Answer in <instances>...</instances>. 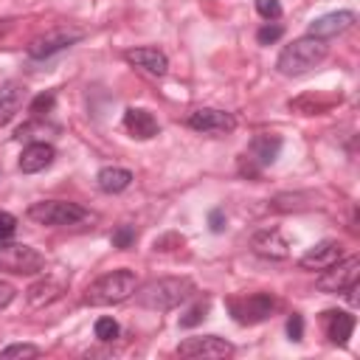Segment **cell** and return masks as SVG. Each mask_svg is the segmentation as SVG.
I'll list each match as a JSON object with an SVG mask.
<instances>
[{
  "label": "cell",
  "instance_id": "cell-26",
  "mask_svg": "<svg viewBox=\"0 0 360 360\" xmlns=\"http://www.w3.org/2000/svg\"><path fill=\"white\" fill-rule=\"evenodd\" d=\"M53 101H56V93L53 90H48V93H39L34 101H31V115H37V118H42V115H48L51 110H53Z\"/></svg>",
  "mask_w": 360,
  "mask_h": 360
},
{
  "label": "cell",
  "instance_id": "cell-14",
  "mask_svg": "<svg viewBox=\"0 0 360 360\" xmlns=\"http://www.w3.org/2000/svg\"><path fill=\"white\" fill-rule=\"evenodd\" d=\"M340 256H343V245L335 242V239H323V242H318L315 248H309V250L298 259V264H301L304 270H323V267L335 264Z\"/></svg>",
  "mask_w": 360,
  "mask_h": 360
},
{
  "label": "cell",
  "instance_id": "cell-32",
  "mask_svg": "<svg viewBox=\"0 0 360 360\" xmlns=\"http://www.w3.org/2000/svg\"><path fill=\"white\" fill-rule=\"evenodd\" d=\"M186 239L180 236V233H163V236H158L155 239V250H174V248H180Z\"/></svg>",
  "mask_w": 360,
  "mask_h": 360
},
{
  "label": "cell",
  "instance_id": "cell-24",
  "mask_svg": "<svg viewBox=\"0 0 360 360\" xmlns=\"http://www.w3.org/2000/svg\"><path fill=\"white\" fill-rule=\"evenodd\" d=\"M135 239H138V233H135V228H132V225H118V228L112 231V236H110L112 248H118V250L132 248V245H135Z\"/></svg>",
  "mask_w": 360,
  "mask_h": 360
},
{
  "label": "cell",
  "instance_id": "cell-11",
  "mask_svg": "<svg viewBox=\"0 0 360 360\" xmlns=\"http://www.w3.org/2000/svg\"><path fill=\"white\" fill-rule=\"evenodd\" d=\"M124 59L132 68H138V70H143L149 76H166V70H169V56L160 48H152V45L129 48V51H124Z\"/></svg>",
  "mask_w": 360,
  "mask_h": 360
},
{
  "label": "cell",
  "instance_id": "cell-27",
  "mask_svg": "<svg viewBox=\"0 0 360 360\" xmlns=\"http://www.w3.org/2000/svg\"><path fill=\"white\" fill-rule=\"evenodd\" d=\"M208 315V301H197L183 318H180V326L183 329H191V326H197V323H202V318Z\"/></svg>",
  "mask_w": 360,
  "mask_h": 360
},
{
  "label": "cell",
  "instance_id": "cell-25",
  "mask_svg": "<svg viewBox=\"0 0 360 360\" xmlns=\"http://www.w3.org/2000/svg\"><path fill=\"white\" fill-rule=\"evenodd\" d=\"M3 360H11V357H39V346L34 343H11L0 352Z\"/></svg>",
  "mask_w": 360,
  "mask_h": 360
},
{
  "label": "cell",
  "instance_id": "cell-29",
  "mask_svg": "<svg viewBox=\"0 0 360 360\" xmlns=\"http://www.w3.org/2000/svg\"><path fill=\"white\" fill-rule=\"evenodd\" d=\"M256 11L264 20H278L281 17V3L278 0H256Z\"/></svg>",
  "mask_w": 360,
  "mask_h": 360
},
{
  "label": "cell",
  "instance_id": "cell-6",
  "mask_svg": "<svg viewBox=\"0 0 360 360\" xmlns=\"http://www.w3.org/2000/svg\"><path fill=\"white\" fill-rule=\"evenodd\" d=\"M45 267V256L22 242H0V270L14 273V276H34Z\"/></svg>",
  "mask_w": 360,
  "mask_h": 360
},
{
  "label": "cell",
  "instance_id": "cell-21",
  "mask_svg": "<svg viewBox=\"0 0 360 360\" xmlns=\"http://www.w3.org/2000/svg\"><path fill=\"white\" fill-rule=\"evenodd\" d=\"M129 183H132V172L124 166H104L96 174V186L104 194H121L124 188H129Z\"/></svg>",
  "mask_w": 360,
  "mask_h": 360
},
{
  "label": "cell",
  "instance_id": "cell-28",
  "mask_svg": "<svg viewBox=\"0 0 360 360\" xmlns=\"http://www.w3.org/2000/svg\"><path fill=\"white\" fill-rule=\"evenodd\" d=\"M281 37H284V28H281L278 22H264V25L256 31L259 45H270V42H276V39H281Z\"/></svg>",
  "mask_w": 360,
  "mask_h": 360
},
{
  "label": "cell",
  "instance_id": "cell-1",
  "mask_svg": "<svg viewBox=\"0 0 360 360\" xmlns=\"http://www.w3.org/2000/svg\"><path fill=\"white\" fill-rule=\"evenodd\" d=\"M194 290L197 287H194V281L188 276H163V278L146 281L132 295H135V304L138 307L155 309V312H166V309L180 307L183 301H188L194 295Z\"/></svg>",
  "mask_w": 360,
  "mask_h": 360
},
{
  "label": "cell",
  "instance_id": "cell-17",
  "mask_svg": "<svg viewBox=\"0 0 360 360\" xmlns=\"http://www.w3.org/2000/svg\"><path fill=\"white\" fill-rule=\"evenodd\" d=\"M340 98H343L340 93H304L298 98H290V110L301 115H323L335 104H340Z\"/></svg>",
  "mask_w": 360,
  "mask_h": 360
},
{
  "label": "cell",
  "instance_id": "cell-34",
  "mask_svg": "<svg viewBox=\"0 0 360 360\" xmlns=\"http://www.w3.org/2000/svg\"><path fill=\"white\" fill-rule=\"evenodd\" d=\"M14 295H17L14 284H8V281H0V309H6V307L14 301Z\"/></svg>",
  "mask_w": 360,
  "mask_h": 360
},
{
  "label": "cell",
  "instance_id": "cell-8",
  "mask_svg": "<svg viewBox=\"0 0 360 360\" xmlns=\"http://www.w3.org/2000/svg\"><path fill=\"white\" fill-rule=\"evenodd\" d=\"M82 37H84V31H82V28L59 25V28H51V31H45V34L34 37V39L28 42L25 53H28L31 59H48V56H53V53H59V51H65V48L76 45Z\"/></svg>",
  "mask_w": 360,
  "mask_h": 360
},
{
  "label": "cell",
  "instance_id": "cell-22",
  "mask_svg": "<svg viewBox=\"0 0 360 360\" xmlns=\"http://www.w3.org/2000/svg\"><path fill=\"white\" fill-rule=\"evenodd\" d=\"M62 292H65V284H62V281H56V278H42V281H37V284H31V287L25 290V298H28L31 307H45V304L56 301Z\"/></svg>",
  "mask_w": 360,
  "mask_h": 360
},
{
  "label": "cell",
  "instance_id": "cell-19",
  "mask_svg": "<svg viewBox=\"0 0 360 360\" xmlns=\"http://www.w3.org/2000/svg\"><path fill=\"white\" fill-rule=\"evenodd\" d=\"M281 146H284V141H281L278 135H273V132H259V135L250 141V146H248V158H250L256 166L264 169V166L276 163Z\"/></svg>",
  "mask_w": 360,
  "mask_h": 360
},
{
  "label": "cell",
  "instance_id": "cell-13",
  "mask_svg": "<svg viewBox=\"0 0 360 360\" xmlns=\"http://www.w3.org/2000/svg\"><path fill=\"white\" fill-rule=\"evenodd\" d=\"M253 253L264 256V259H287L290 256V242L278 228H262L253 233L250 239Z\"/></svg>",
  "mask_w": 360,
  "mask_h": 360
},
{
  "label": "cell",
  "instance_id": "cell-15",
  "mask_svg": "<svg viewBox=\"0 0 360 360\" xmlns=\"http://www.w3.org/2000/svg\"><path fill=\"white\" fill-rule=\"evenodd\" d=\"M53 158H56V149H53L51 143L34 141V143H28V146L22 149V155H20V172H22V174H37V172L48 169V166L53 163Z\"/></svg>",
  "mask_w": 360,
  "mask_h": 360
},
{
  "label": "cell",
  "instance_id": "cell-3",
  "mask_svg": "<svg viewBox=\"0 0 360 360\" xmlns=\"http://www.w3.org/2000/svg\"><path fill=\"white\" fill-rule=\"evenodd\" d=\"M135 290H138L135 273L127 270V267H118V270H110V273H104V276H98L96 281L87 284L84 304L87 307H112V304H121V301L132 298Z\"/></svg>",
  "mask_w": 360,
  "mask_h": 360
},
{
  "label": "cell",
  "instance_id": "cell-7",
  "mask_svg": "<svg viewBox=\"0 0 360 360\" xmlns=\"http://www.w3.org/2000/svg\"><path fill=\"white\" fill-rule=\"evenodd\" d=\"M357 278H360V259H357V256H346V259L340 256L335 264H329V267L321 270V276L315 278V287H318L321 292L338 295V292H343L346 287L357 284Z\"/></svg>",
  "mask_w": 360,
  "mask_h": 360
},
{
  "label": "cell",
  "instance_id": "cell-35",
  "mask_svg": "<svg viewBox=\"0 0 360 360\" xmlns=\"http://www.w3.org/2000/svg\"><path fill=\"white\" fill-rule=\"evenodd\" d=\"M8 28H11V20H0V37H3Z\"/></svg>",
  "mask_w": 360,
  "mask_h": 360
},
{
  "label": "cell",
  "instance_id": "cell-30",
  "mask_svg": "<svg viewBox=\"0 0 360 360\" xmlns=\"http://www.w3.org/2000/svg\"><path fill=\"white\" fill-rule=\"evenodd\" d=\"M14 233H17V217L8 211H0V242L11 239Z\"/></svg>",
  "mask_w": 360,
  "mask_h": 360
},
{
  "label": "cell",
  "instance_id": "cell-9",
  "mask_svg": "<svg viewBox=\"0 0 360 360\" xmlns=\"http://www.w3.org/2000/svg\"><path fill=\"white\" fill-rule=\"evenodd\" d=\"M188 127L205 135H228L236 129V118L228 110H217V107H200L188 115Z\"/></svg>",
  "mask_w": 360,
  "mask_h": 360
},
{
  "label": "cell",
  "instance_id": "cell-18",
  "mask_svg": "<svg viewBox=\"0 0 360 360\" xmlns=\"http://www.w3.org/2000/svg\"><path fill=\"white\" fill-rule=\"evenodd\" d=\"M124 129L132 135V138H138V141H149V138H155L158 135V118L149 112V110H143V107H129L127 112H124Z\"/></svg>",
  "mask_w": 360,
  "mask_h": 360
},
{
  "label": "cell",
  "instance_id": "cell-33",
  "mask_svg": "<svg viewBox=\"0 0 360 360\" xmlns=\"http://www.w3.org/2000/svg\"><path fill=\"white\" fill-rule=\"evenodd\" d=\"M208 228H211L214 233H222V231H225V211H222V208H214V211L208 214Z\"/></svg>",
  "mask_w": 360,
  "mask_h": 360
},
{
  "label": "cell",
  "instance_id": "cell-10",
  "mask_svg": "<svg viewBox=\"0 0 360 360\" xmlns=\"http://www.w3.org/2000/svg\"><path fill=\"white\" fill-rule=\"evenodd\" d=\"M180 357H228L233 354V346L219 338V335H200V338H186L177 346Z\"/></svg>",
  "mask_w": 360,
  "mask_h": 360
},
{
  "label": "cell",
  "instance_id": "cell-20",
  "mask_svg": "<svg viewBox=\"0 0 360 360\" xmlns=\"http://www.w3.org/2000/svg\"><path fill=\"white\" fill-rule=\"evenodd\" d=\"M323 329H326V338L332 343L346 346L352 332H354V315L343 312V309H329V312H323Z\"/></svg>",
  "mask_w": 360,
  "mask_h": 360
},
{
  "label": "cell",
  "instance_id": "cell-5",
  "mask_svg": "<svg viewBox=\"0 0 360 360\" xmlns=\"http://www.w3.org/2000/svg\"><path fill=\"white\" fill-rule=\"evenodd\" d=\"M231 318L242 326H253V323H262L267 321L276 307H278V298L273 292H250V295H231L225 301Z\"/></svg>",
  "mask_w": 360,
  "mask_h": 360
},
{
  "label": "cell",
  "instance_id": "cell-31",
  "mask_svg": "<svg viewBox=\"0 0 360 360\" xmlns=\"http://www.w3.org/2000/svg\"><path fill=\"white\" fill-rule=\"evenodd\" d=\"M287 335H290V340H304V318L298 315V312H292L290 318H287Z\"/></svg>",
  "mask_w": 360,
  "mask_h": 360
},
{
  "label": "cell",
  "instance_id": "cell-2",
  "mask_svg": "<svg viewBox=\"0 0 360 360\" xmlns=\"http://www.w3.org/2000/svg\"><path fill=\"white\" fill-rule=\"evenodd\" d=\"M326 56H329V42L307 34V37H298L290 45L281 48V53L276 59V70L281 76H290V79L292 76H304L312 68H318Z\"/></svg>",
  "mask_w": 360,
  "mask_h": 360
},
{
  "label": "cell",
  "instance_id": "cell-12",
  "mask_svg": "<svg viewBox=\"0 0 360 360\" xmlns=\"http://www.w3.org/2000/svg\"><path fill=\"white\" fill-rule=\"evenodd\" d=\"M357 22V14L354 11H329L323 17H315L309 22V37H318V39H332L343 31H349L352 25Z\"/></svg>",
  "mask_w": 360,
  "mask_h": 360
},
{
  "label": "cell",
  "instance_id": "cell-4",
  "mask_svg": "<svg viewBox=\"0 0 360 360\" xmlns=\"http://www.w3.org/2000/svg\"><path fill=\"white\" fill-rule=\"evenodd\" d=\"M28 219H34L37 225H51V228H62V225H79L90 217V211L79 202L70 200H39L31 202L25 211Z\"/></svg>",
  "mask_w": 360,
  "mask_h": 360
},
{
  "label": "cell",
  "instance_id": "cell-16",
  "mask_svg": "<svg viewBox=\"0 0 360 360\" xmlns=\"http://www.w3.org/2000/svg\"><path fill=\"white\" fill-rule=\"evenodd\" d=\"M25 96H28V87L17 79H8V82L0 84V127H6L20 112Z\"/></svg>",
  "mask_w": 360,
  "mask_h": 360
},
{
  "label": "cell",
  "instance_id": "cell-23",
  "mask_svg": "<svg viewBox=\"0 0 360 360\" xmlns=\"http://www.w3.org/2000/svg\"><path fill=\"white\" fill-rule=\"evenodd\" d=\"M93 332H96V338L101 340V343H112L118 335H121V326H118V321L115 318H98L96 321V326H93Z\"/></svg>",
  "mask_w": 360,
  "mask_h": 360
}]
</instances>
